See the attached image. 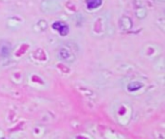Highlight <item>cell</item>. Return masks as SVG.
<instances>
[{
    "mask_svg": "<svg viewBox=\"0 0 165 139\" xmlns=\"http://www.w3.org/2000/svg\"><path fill=\"white\" fill-rule=\"evenodd\" d=\"M102 0H87V7L90 10H93L102 5Z\"/></svg>",
    "mask_w": 165,
    "mask_h": 139,
    "instance_id": "cell-2",
    "label": "cell"
},
{
    "mask_svg": "<svg viewBox=\"0 0 165 139\" xmlns=\"http://www.w3.org/2000/svg\"><path fill=\"white\" fill-rule=\"evenodd\" d=\"M52 27H53V29L57 30L62 36L67 35L68 32H69V27H68V25L64 24V23H62V22H54Z\"/></svg>",
    "mask_w": 165,
    "mask_h": 139,
    "instance_id": "cell-1",
    "label": "cell"
}]
</instances>
